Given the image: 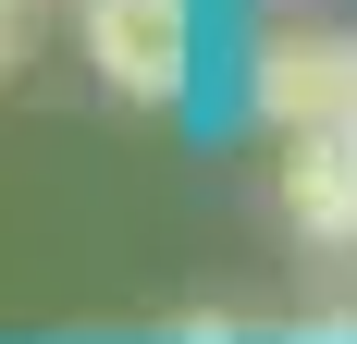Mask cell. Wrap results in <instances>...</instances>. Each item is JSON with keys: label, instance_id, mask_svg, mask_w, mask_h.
Segmentation results:
<instances>
[{"label": "cell", "instance_id": "cell-1", "mask_svg": "<svg viewBox=\"0 0 357 344\" xmlns=\"http://www.w3.org/2000/svg\"><path fill=\"white\" fill-rule=\"evenodd\" d=\"M86 13V62L123 111H173L185 99V62H197V13L185 0H74Z\"/></svg>", "mask_w": 357, "mask_h": 344}, {"label": "cell", "instance_id": "cell-2", "mask_svg": "<svg viewBox=\"0 0 357 344\" xmlns=\"http://www.w3.org/2000/svg\"><path fill=\"white\" fill-rule=\"evenodd\" d=\"M247 99L271 136H321V123H357V25H284L259 37Z\"/></svg>", "mask_w": 357, "mask_h": 344}, {"label": "cell", "instance_id": "cell-3", "mask_svg": "<svg viewBox=\"0 0 357 344\" xmlns=\"http://www.w3.org/2000/svg\"><path fill=\"white\" fill-rule=\"evenodd\" d=\"M271 197L308 246H357V123H321V136H284V172Z\"/></svg>", "mask_w": 357, "mask_h": 344}, {"label": "cell", "instance_id": "cell-4", "mask_svg": "<svg viewBox=\"0 0 357 344\" xmlns=\"http://www.w3.org/2000/svg\"><path fill=\"white\" fill-rule=\"evenodd\" d=\"M37 13H50V0H0V86H13V62L37 49Z\"/></svg>", "mask_w": 357, "mask_h": 344}]
</instances>
